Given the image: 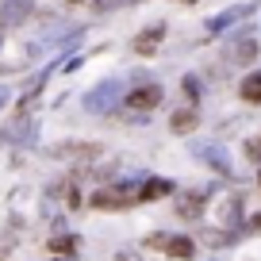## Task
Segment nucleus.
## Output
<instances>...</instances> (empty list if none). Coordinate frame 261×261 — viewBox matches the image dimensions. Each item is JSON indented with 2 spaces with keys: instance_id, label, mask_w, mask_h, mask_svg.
I'll list each match as a JSON object with an SVG mask.
<instances>
[{
  "instance_id": "f257e3e1",
  "label": "nucleus",
  "mask_w": 261,
  "mask_h": 261,
  "mask_svg": "<svg viewBox=\"0 0 261 261\" xmlns=\"http://www.w3.org/2000/svg\"><path fill=\"white\" fill-rule=\"evenodd\" d=\"M139 200V185H115V188H100L92 196V207L100 212H115V207H130Z\"/></svg>"
},
{
  "instance_id": "f03ea898",
  "label": "nucleus",
  "mask_w": 261,
  "mask_h": 261,
  "mask_svg": "<svg viewBox=\"0 0 261 261\" xmlns=\"http://www.w3.org/2000/svg\"><path fill=\"white\" fill-rule=\"evenodd\" d=\"M119 92H123V81H104V85H96L92 92H85V112H96V115L112 112L115 100H119Z\"/></svg>"
},
{
  "instance_id": "7ed1b4c3",
  "label": "nucleus",
  "mask_w": 261,
  "mask_h": 261,
  "mask_svg": "<svg viewBox=\"0 0 261 261\" xmlns=\"http://www.w3.org/2000/svg\"><path fill=\"white\" fill-rule=\"evenodd\" d=\"M35 0H0V23L4 27H19L27 16H31Z\"/></svg>"
},
{
  "instance_id": "20e7f679",
  "label": "nucleus",
  "mask_w": 261,
  "mask_h": 261,
  "mask_svg": "<svg viewBox=\"0 0 261 261\" xmlns=\"http://www.w3.org/2000/svg\"><path fill=\"white\" fill-rule=\"evenodd\" d=\"M146 246H154V250H165L169 257H180V261H188L192 257V242L188 238H165V234H154V238H146Z\"/></svg>"
},
{
  "instance_id": "39448f33",
  "label": "nucleus",
  "mask_w": 261,
  "mask_h": 261,
  "mask_svg": "<svg viewBox=\"0 0 261 261\" xmlns=\"http://www.w3.org/2000/svg\"><path fill=\"white\" fill-rule=\"evenodd\" d=\"M158 104H162V89H158V85H142V89H135L127 96L130 112H150V108H158Z\"/></svg>"
},
{
  "instance_id": "423d86ee",
  "label": "nucleus",
  "mask_w": 261,
  "mask_h": 261,
  "mask_svg": "<svg viewBox=\"0 0 261 261\" xmlns=\"http://www.w3.org/2000/svg\"><path fill=\"white\" fill-rule=\"evenodd\" d=\"M196 154L204 158V162L212 165L215 173H223V177H230V158H227V150H223L219 142H207V146H196Z\"/></svg>"
},
{
  "instance_id": "0eeeda50",
  "label": "nucleus",
  "mask_w": 261,
  "mask_h": 261,
  "mask_svg": "<svg viewBox=\"0 0 261 261\" xmlns=\"http://www.w3.org/2000/svg\"><path fill=\"white\" fill-rule=\"evenodd\" d=\"M162 39H165V27H162V23H154L150 31H142L139 39H135V50H139V54H158Z\"/></svg>"
},
{
  "instance_id": "6e6552de",
  "label": "nucleus",
  "mask_w": 261,
  "mask_h": 261,
  "mask_svg": "<svg viewBox=\"0 0 261 261\" xmlns=\"http://www.w3.org/2000/svg\"><path fill=\"white\" fill-rule=\"evenodd\" d=\"M177 215H180V219H200V215H204V192H188V196H180Z\"/></svg>"
},
{
  "instance_id": "1a4fd4ad",
  "label": "nucleus",
  "mask_w": 261,
  "mask_h": 261,
  "mask_svg": "<svg viewBox=\"0 0 261 261\" xmlns=\"http://www.w3.org/2000/svg\"><path fill=\"white\" fill-rule=\"evenodd\" d=\"M238 92H242V100H250V104H261V69H257V73H250V77H246V81H242V89H238Z\"/></svg>"
},
{
  "instance_id": "9d476101",
  "label": "nucleus",
  "mask_w": 261,
  "mask_h": 261,
  "mask_svg": "<svg viewBox=\"0 0 261 261\" xmlns=\"http://www.w3.org/2000/svg\"><path fill=\"white\" fill-rule=\"evenodd\" d=\"M196 123H200V115H196V112H177V115L169 119V127L177 130V135H188V130L196 127Z\"/></svg>"
},
{
  "instance_id": "9b49d317",
  "label": "nucleus",
  "mask_w": 261,
  "mask_h": 261,
  "mask_svg": "<svg viewBox=\"0 0 261 261\" xmlns=\"http://www.w3.org/2000/svg\"><path fill=\"white\" fill-rule=\"evenodd\" d=\"M165 192H169V180H146V185H139V200H158Z\"/></svg>"
},
{
  "instance_id": "f8f14e48",
  "label": "nucleus",
  "mask_w": 261,
  "mask_h": 261,
  "mask_svg": "<svg viewBox=\"0 0 261 261\" xmlns=\"http://www.w3.org/2000/svg\"><path fill=\"white\" fill-rule=\"evenodd\" d=\"M242 12H246V8H230V12H223V16H215L212 23H207V31H212V35H219L223 27H230V23H234L238 16H242Z\"/></svg>"
},
{
  "instance_id": "ddd939ff",
  "label": "nucleus",
  "mask_w": 261,
  "mask_h": 261,
  "mask_svg": "<svg viewBox=\"0 0 261 261\" xmlns=\"http://www.w3.org/2000/svg\"><path fill=\"white\" fill-rule=\"evenodd\" d=\"M253 58H257V42H238L234 46V62H253Z\"/></svg>"
},
{
  "instance_id": "4468645a",
  "label": "nucleus",
  "mask_w": 261,
  "mask_h": 261,
  "mask_svg": "<svg viewBox=\"0 0 261 261\" xmlns=\"http://www.w3.org/2000/svg\"><path fill=\"white\" fill-rule=\"evenodd\" d=\"M50 250H58V253H73V250H77V238H50Z\"/></svg>"
},
{
  "instance_id": "2eb2a0df",
  "label": "nucleus",
  "mask_w": 261,
  "mask_h": 261,
  "mask_svg": "<svg viewBox=\"0 0 261 261\" xmlns=\"http://www.w3.org/2000/svg\"><path fill=\"white\" fill-rule=\"evenodd\" d=\"M246 158H253V162H261V135L253 142H246Z\"/></svg>"
},
{
  "instance_id": "dca6fc26",
  "label": "nucleus",
  "mask_w": 261,
  "mask_h": 261,
  "mask_svg": "<svg viewBox=\"0 0 261 261\" xmlns=\"http://www.w3.org/2000/svg\"><path fill=\"white\" fill-rule=\"evenodd\" d=\"M185 89H188V96H196V92H200V85H196V77H185Z\"/></svg>"
},
{
  "instance_id": "f3484780",
  "label": "nucleus",
  "mask_w": 261,
  "mask_h": 261,
  "mask_svg": "<svg viewBox=\"0 0 261 261\" xmlns=\"http://www.w3.org/2000/svg\"><path fill=\"white\" fill-rule=\"evenodd\" d=\"M115 4H123V0H96V8H115Z\"/></svg>"
},
{
  "instance_id": "a211bd4d",
  "label": "nucleus",
  "mask_w": 261,
  "mask_h": 261,
  "mask_svg": "<svg viewBox=\"0 0 261 261\" xmlns=\"http://www.w3.org/2000/svg\"><path fill=\"white\" fill-rule=\"evenodd\" d=\"M8 104V89H4V85H0V108Z\"/></svg>"
},
{
  "instance_id": "6ab92c4d",
  "label": "nucleus",
  "mask_w": 261,
  "mask_h": 261,
  "mask_svg": "<svg viewBox=\"0 0 261 261\" xmlns=\"http://www.w3.org/2000/svg\"><path fill=\"white\" fill-rule=\"evenodd\" d=\"M250 227H253V230H257V227H261V215H257V219H253V223H250Z\"/></svg>"
},
{
  "instance_id": "aec40b11",
  "label": "nucleus",
  "mask_w": 261,
  "mask_h": 261,
  "mask_svg": "<svg viewBox=\"0 0 261 261\" xmlns=\"http://www.w3.org/2000/svg\"><path fill=\"white\" fill-rule=\"evenodd\" d=\"M69 4H81V0H69Z\"/></svg>"
},
{
  "instance_id": "412c9836",
  "label": "nucleus",
  "mask_w": 261,
  "mask_h": 261,
  "mask_svg": "<svg viewBox=\"0 0 261 261\" xmlns=\"http://www.w3.org/2000/svg\"><path fill=\"white\" fill-rule=\"evenodd\" d=\"M257 185H261V173H257Z\"/></svg>"
}]
</instances>
